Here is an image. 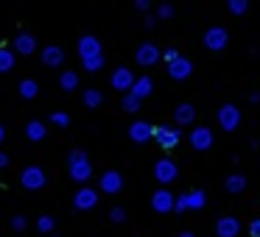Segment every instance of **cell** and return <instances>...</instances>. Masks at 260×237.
Here are the masks:
<instances>
[{
  "label": "cell",
  "mask_w": 260,
  "mask_h": 237,
  "mask_svg": "<svg viewBox=\"0 0 260 237\" xmlns=\"http://www.w3.org/2000/svg\"><path fill=\"white\" fill-rule=\"evenodd\" d=\"M20 184H23L25 190H42V187L48 184V176H45L42 168L31 165V168H25L23 173H20Z\"/></svg>",
  "instance_id": "6da1fadb"
},
{
  "label": "cell",
  "mask_w": 260,
  "mask_h": 237,
  "mask_svg": "<svg viewBox=\"0 0 260 237\" xmlns=\"http://www.w3.org/2000/svg\"><path fill=\"white\" fill-rule=\"evenodd\" d=\"M218 123L224 131H235L238 123H241V112H238V106H232V103H226V106L218 109Z\"/></svg>",
  "instance_id": "7a4b0ae2"
},
{
  "label": "cell",
  "mask_w": 260,
  "mask_h": 237,
  "mask_svg": "<svg viewBox=\"0 0 260 237\" xmlns=\"http://www.w3.org/2000/svg\"><path fill=\"white\" fill-rule=\"evenodd\" d=\"M154 137H157L159 148H165V151H171V148L179 142V129H168V126H154Z\"/></svg>",
  "instance_id": "3957f363"
},
{
  "label": "cell",
  "mask_w": 260,
  "mask_h": 237,
  "mask_svg": "<svg viewBox=\"0 0 260 237\" xmlns=\"http://www.w3.org/2000/svg\"><path fill=\"white\" fill-rule=\"evenodd\" d=\"M101 190L107 192V195L120 192L123 190V173H118V170H107V173H101Z\"/></svg>",
  "instance_id": "277c9868"
},
{
  "label": "cell",
  "mask_w": 260,
  "mask_h": 237,
  "mask_svg": "<svg viewBox=\"0 0 260 237\" xmlns=\"http://www.w3.org/2000/svg\"><path fill=\"white\" fill-rule=\"evenodd\" d=\"M190 73H193V62H190V59H185V56H179L174 64H168V75H171L174 81L190 78Z\"/></svg>",
  "instance_id": "5b68a950"
},
{
  "label": "cell",
  "mask_w": 260,
  "mask_h": 237,
  "mask_svg": "<svg viewBox=\"0 0 260 237\" xmlns=\"http://www.w3.org/2000/svg\"><path fill=\"white\" fill-rule=\"evenodd\" d=\"M109 84H112L115 90H120V92H132V87H135V75H132L129 67H118L112 73V81H109Z\"/></svg>",
  "instance_id": "8992f818"
},
{
  "label": "cell",
  "mask_w": 260,
  "mask_h": 237,
  "mask_svg": "<svg viewBox=\"0 0 260 237\" xmlns=\"http://www.w3.org/2000/svg\"><path fill=\"white\" fill-rule=\"evenodd\" d=\"M79 56H81V62H84V59H92V56H101V42L92 34L81 36L79 40Z\"/></svg>",
  "instance_id": "52a82bcc"
},
{
  "label": "cell",
  "mask_w": 260,
  "mask_h": 237,
  "mask_svg": "<svg viewBox=\"0 0 260 237\" xmlns=\"http://www.w3.org/2000/svg\"><path fill=\"white\" fill-rule=\"evenodd\" d=\"M137 64H143V67H151V64L159 62V48L151 45V42H146V45L137 48Z\"/></svg>",
  "instance_id": "ba28073f"
},
{
  "label": "cell",
  "mask_w": 260,
  "mask_h": 237,
  "mask_svg": "<svg viewBox=\"0 0 260 237\" xmlns=\"http://www.w3.org/2000/svg\"><path fill=\"white\" fill-rule=\"evenodd\" d=\"M151 207H154V212H171L176 207V198L168 190H157L151 195Z\"/></svg>",
  "instance_id": "9c48e42d"
},
{
  "label": "cell",
  "mask_w": 260,
  "mask_h": 237,
  "mask_svg": "<svg viewBox=\"0 0 260 237\" xmlns=\"http://www.w3.org/2000/svg\"><path fill=\"white\" fill-rule=\"evenodd\" d=\"M12 48H14V53H23V56H31V53L37 51V40H34L31 34H25V31H20V34L14 36Z\"/></svg>",
  "instance_id": "30bf717a"
},
{
  "label": "cell",
  "mask_w": 260,
  "mask_h": 237,
  "mask_svg": "<svg viewBox=\"0 0 260 237\" xmlns=\"http://www.w3.org/2000/svg\"><path fill=\"white\" fill-rule=\"evenodd\" d=\"M40 59H42V64H45V67H59V64L64 62V51L59 45H48V48H42Z\"/></svg>",
  "instance_id": "8fae6325"
},
{
  "label": "cell",
  "mask_w": 260,
  "mask_h": 237,
  "mask_svg": "<svg viewBox=\"0 0 260 237\" xmlns=\"http://www.w3.org/2000/svg\"><path fill=\"white\" fill-rule=\"evenodd\" d=\"M190 145L196 148V151H207V148H213V131L210 129H193L190 131Z\"/></svg>",
  "instance_id": "7c38bea8"
},
{
  "label": "cell",
  "mask_w": 260,
  "mask_h": 237,
  "mask_svg": "<svg viewBox=\"0 0 260 237\" xmlns=\"http://www.w3.org/2000/svg\"><path fill=\"white\" fill-rule=\"evenodd\" d=\"M154 176H157V181L168 184V181L176 179V165L171 162V159H159V162L154 165Z\"/></svg>",
  "instance_id": "4fadbf2b"
},
{
  "label": "cell",
  "mask_w": 260,
  "mask_h": 237,
  "mask_svg": "<svg viewBox=\"0 0 260 237\" xmlns=\"http://www.w3.org/2000/svg\"><path fill=\"white\" fill-rule=\"evenodd\" d=\"M95 204H98V192L90 190V187H81V190L76 192V198H73L76 209H92Z\"/></svg>",
  "instance_id": "5bb4252c"
},
{
  "label": "cell",
  "mask_w": 260,
  "mask_h": 237,
  "mask_svg": "<svg viewBox=\"0 0 260 237\" xmlns=\"http://www.w3.org/2000/svg\"><path fill=\"white\" fill-rule=\"evenodd\" d=\"M129 137L135 142H148L154 137V126H148V123H143V120H137V123H132L129 126Z\"/></svg>",
  "instance_id": "9a60e30c"
},
{
  "label": "cell",
  "mask_w": 260,
  "mask_h": 237,
  "mask_svg": "<svg viewBox=\"0 0 260 237\" xmlns=\"http://www.w3.org/2000/svg\"><path fill=\"white\" fill-rule=\"evenodd\" d=\"M204 45H207L210 51H221V48H226V31L224 28H210L207 34H204Z\"/></svg>",
  "instance_id": "2e32d148"
},
{
  "label": "cell",
  "mask_w": 260,
  "mask_h": 237,
  "mask_svg": "<svg viewBox=\"0 0 260 237\" xmlns=\"http://www.w3.org/2000/svg\"><path fill=\"white\" fill-rule=\"evenodd\" d=\"M238 231H241L238 218H221L218 223H215V234H218V237H235Z\"/></svg>",
  "instance_id": "e0dca14e"
},
{
  "label": "cell",
  "mask_w": 260,
  "mask_h": 237,
  "mask_svg": "<svg viewBox=\"0 0 260 237\" xmlns=\"http://www.w3.org/2000/svg\"><path fill=\"white\" fill-rule=\"evenodd\" d=\"M45 134H48V129H45V123H42V120H31V123L25 126V137H28L31 142L45 140Z\"/></svg>",
  "instance_id": "ac0fdd59"
},
{
  "label": "cell",
  "mask_w": 260,
  "mask_h": 237,
  "mask_svg": "<svg viewBox=\"0 0 260 237\" xmlns=\"http://www.w3.org/2000/svg\"><path fill=\"white\" fill-rule=\"evenodd\" d=\"M193 117H196V109H193L190 103H182V106H176L174 120H176L179 126H190V123H193Z\"/></svg>",
  "instance_id": "d6986e66"
},
{
  "label": "cell",
  "mask_w": 260,
  "mask_h": 237,
  "mask_svg": "<svg viewBox=\"0 0 260 237\" xmlns=\"http://www.w3.org/2000/svg\"><path fill=\"white\" fill-rule=\"evenodd\" d=\"M151 90H154V81L148 78V75H143V78H137V81H135V87H132V95L143 101V98L151 95Z\"/></svg>",
  "instance_id": "ffe728a7"
},
{
  "label": "cell",
  "mask_w": 260,
  "mask_h": 237,
  "mask_svg": "<svg viewBox=\"0 0 260 237\" xmlns=\"http://www.w3.org/2000/svg\"><path fill=\"white\" fill-rule=\"evenodd\" d=\"M70 168V176H73L76 181H87L92 176V165H90V159L87 162H76V165H68Z\"/></svg>",
  "instance_id": "44dd1931"
},
{
  "label": "cell",
  "mask_w": 260,
  "mask_h": 237,
  "mask_svg": "<svg viewBox=\"0 0 260 237\" xmlns=\"http://www.w3.org/2000/svg\"><path fill=\"white\" fill-rule=\"evenodd\" d=\"M17 90H20V95H23L25 101H34V98L40 95V84H37L34 78H25V81H20V87H17Z\"/></svg>",
  "instance_id": "7402d4cb"
},
{
  "label": "cell",
  "mask_w": 260,
  "mask_h": 237,
  "mask_svg": "<svg viewBox=\"0 0 260 237\" xmlns=\"http://www.w3.org/2000/svg\"><path fill=\"white\" fill-rule=\"evenodd\" d=\"M59 87H62L64 92H73L76 87H79V75L73 73V70H68V73L59 75Z\"/></svg>",
  "instance_id": "603a6c76"
},
{
  "label": "cell",
  "mask_w": 260,
  "mask_h": 237,
  "mask_svg": "<svg viewBox=\"0 0 260 237\" xmlns=\"http://www.w3.org/2000/svg\"><path fill=\"white\" fill-rule=\"evenodd\" d=\"M12 67H14V51L0 48V73H9Z\"/></svg>",
  "instance_id": "cb8c5ba5"
},
{
  "label": "cell",
  "mask_w": 260,
  "mask_h": 237,
  "mask_svg": "<svg viewBox=\"0 0 260 237\" xmlns=\"http://www.w3.org/2000/svg\"><path fill=\"white\" fill-rule=\"evenodd\" d=\"M226 192H241L243 190V187H246V179H243V176L241 173H232L230 176V179H226Z\"/></svg>",
  "instance_id": "d4e9b609"
},
{
  "label": "cell",
  "mask_w": 260,
  "mask_h": 237,
  "mask_svg": "<svg viewBox=\"0 0 260 237\" xmlns=\"http://www.w3.org/2000/svg\"><path fill=\"white\" fill-rule=\"evenodd\" d=\"M84 103H87L90 109H98V106L104 103V95H101L98 90H87V92H84Z\"/></svg>",
  "instance_id": "484cf974"
},
{
  "label": "cell",
  "mask_w": 260,
  "mask_h": 237,
  "mask_svg": "<svg viewBox=\"0 0 260 237\" xmlns=\"http://www.w3.org/2000/svg\"><path fill=\"white\" fill-rule=\"evenodd\" d=\"M53 226H56V220H53L51 215H40V218H37V229H40L42 234H48V231H53Z\"/></svg>",
  "instance_id": "4316f807"
},
{
  "label": "cell",
  "mask_w": 260,
  "mask_h": 237,
  "mask_svg": "<svg viewBox=\"0 0 260 237\" xmlns=\"http://www.w3.org/2000/svg\"><path fill=\"white\" fill-rule=\"evenodd\" d=\"M123 109L126 112H137V109H140V98H135L132 92H126L123 95Z\"/></svg>",
  "instance_id": "83f0119b"
},
{
  "label": "cell",
  "mask_w": 260,
  "mask_h": 237,
  "mask_svg": "<svg viewBox=\"0 0 260 237\" xmlns=\"http://www.w3.org/2000/svg\"><path fill=\"white\" fill-rule=\"evenodd\" d=\"M187 198H190V209H202V207H204V201H207L202 190H196V192H187Z\"/></svg>",
  "instance_id": "f1b7e54d"
},
{
  "label": "cell",
  "mask_w": 260,
  "mask_h": 237,
  "mask_svg": "<svg viewBox=\"0 0 260 237\" xmlns=\"http://www.w3.org/2000/svg\"><path fill=\"white\" fill-rule=\"evenodd\" d=\"M101 67H104V53L101 56H92V59H84V70H90V73H95Z\"/></svg>",
  "instance_id": "f546056e"
},
{
  "label": "cell",
  "mask_w": 260,
  "mask_h": 237,
  "mask_svg": "<svg viewBox=\"0 0 260 237\" xmlns=\"http://www.w3.org/2000/svg\"><path fill=\"white\" fill-rule=\"evenodd\" d=\"M51 123H53V126H62V129H68V126H70V114L53 112V114H51Z\"/></svg>",
  "instance_id": "4dcf8cb0"
},
{
  "label": "cell",
  "mask_w": 260,
  "mask_h": 237,
  "mask_svg": "<svg viewBox=\"0 0 260 237\" xmlns=\"http://www.w3.org/2000/svg\"><path fill=\"white\" fill-rule=\"evenodd\" d=\"M87 153L81 151V148H76V151H70V156H68V165H76V162H87Z\"/></svg>",
  "instance_id": "1f68e13d"
},
{
  "label": "cell",
  "mask_w": 260,
  "mask_h": 237,
  "mask_svg": "<svg viewBox=\"0 0 260 237\" xmlns=\"http://www.w3.org/2000/svg\"><path fill=\"white\" fill-rule=\"evenodd\" d=\"M246 9H249L246 0H230V12H232V14H243Z\"/></svg>",
  "instance_id": "d6a6232c"
},
{
  "label": "cell",
  "mask_w": 260,
  "mask_h": 237,
  "mask_svg": "<svg viewBox=\"0 0 260 237\" xmlns=\"http://www.w3.org/2000/svg\"><path fill=\"white\" fill-rule=\"evenodd\" d=\"M25 226H28V220H25L23 215H14L12 218V229L14 231H25Z\"/></svg>",
  "instance_id": "836d02e7"
},
{
  "label": "cell",
  "mask_w": 260,
  "mask_h": 237,
  "mask_svg": "<svg viewBox=\"0 0 260 237\" xmlns=\"http://www.w3.org/2000/svg\"><path fill=\"white\" fill-rule=\"evenodd\" d=\"M109 218H112V223H123V220H126V209L115 207L112 212H109Z\"/></svg>",
  "instance_id": "e575fe53"
},
{
  "label": "cell",
  "mask_w": 260,
  "mask_h": 237,
  "mask_svg": "<svg viewBox=\"0 0 260 237\" xmlns=\"http://www.w3.org/2000/svg\"><path fill=\"white\" fill-rule=\"evenodd\" d=\"M176 212H185V209H190V198H187V195H179V198H176Z\"/></svg>",
  "instance_id": "d590c367"
},
{
  "label": "cell",
  "mask_w": 260,
  "mask_h": 237,
  "mask_svg": "<svg viewBox=\"0 0 260 237\" xmlns=\"http://www.w3.org/2000/svg\"><path fill=\"white\" fill-rule=\"evenodd\" d=\"M157 14H159L162 20H171V17H174V6H168V3H162V6L157 9Z\"/></svg>",
  "instance_id": "8d00e7d4"
},
{
  "label": "cell",
  "mask_w": 260,
  "mask_h": 237,
  "mask_svg": "<svg viewBox=\"0 0 260 237\" xmlns=\"http://www.w3.org/2000/svg\"><path fill=\"white\" fill-rule=\"evenodd\" d=\"M165 59H168V64H174L176 59H179V53H176L174 48H168V51H165Z\"/></svg>",
  "instance_id": "74e56055"
},
{
  "label": "cell",
  "mask_w": 260,
  "mask_h": 237,
  "mask_svg": "<svg viewBox=\"0 0 260 237\" xmlns=\"http://www.w3.org/2000/svg\"><path fill=\"white\" fill-rule=\"evenodd\" d=\"M249 231H252V237H260V218L252 220V226H249Z\"/></svg>",
  "instance_id": "f35d334b"
},
{
  "label": "cell",
  "mask_w": 260,
  "mask_h": 237,
  "mask_svg": "<svg viewBox=\"0 0 260 237\" xmlns=\"http://www.w3.org/2000/svg\"><path fill=\"white\" fill-rule=\"evenodd\" d=\"M135 6H137V9H140V12H148V6H151V3H148V0H137Z\"/></svg>",
  "instance_id": "ab89813d"
},
{
  "label": "cell",
  "mask_w": 260,
  "mask_h": 237,
  "mask_svg": "<svg viewBox=\"0 0 260 237\" xmlns=\"http://www.w3.org/2000/svg\"><path fill=\"white\" fill-rule=\"evenodd\" d=\"M3 168H9V153L0 151V170H3Z\"/></svg>",
  "instance_id": "60d3db41"
},
{
  "label": "cell",
  "mask_w": 260,
  "mask_h": 237,
  "mask_svg": "<svg viewBox=\"0 0 260 237\" xmlns=\"http://www.w3.org/2000/svg\"><path fill=\"white\" fill-rule=\"evenodd\" d=\"M6 140V129H3V123H0V142Z\"/></svg>",
  "instance_id": "b9f144b4"
},
{
  "label": "cell",
  "mask_w": 260,
  "mask_h": 237,
  "mask_svg": "<svg viewBox=\"0 0 260 237\" xmlns=\"http://www.w3.org/2000/svg\"><path fill=\"white\" fill-rule=\"evenodd\" d=\"M179 237H196V234H193V231H182Z\"/></svg>",
  "instance_id": "7bdbcfd3"
},
{
  "label": "cell",
  "mask_w": 260,
  "mask_h": 237,
  "mask_svg": "<svg viewBox=\"0 0 260 237\" xmlns=\"http://www.w3.org/2000/svg\"><path fill=\"white\" fill-rule=\"evenodd\" d=\"M53 237H56V234H53Z\"/></svg>",
  "instance_id": "ee69618b"
}]
</instances>
